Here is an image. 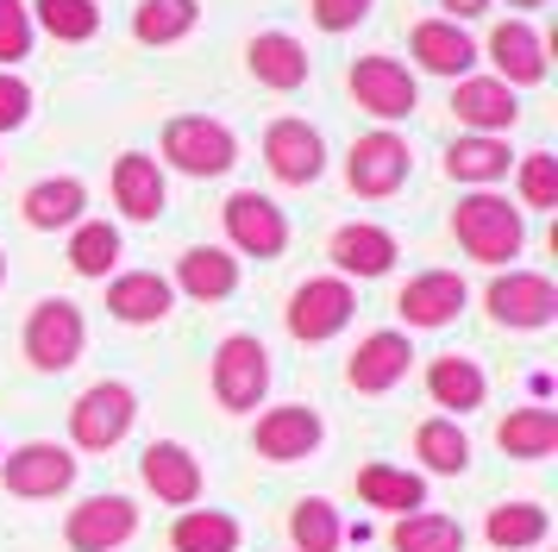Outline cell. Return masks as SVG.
Wrapping results in <instances>:
<instances>
[{"label":"cell","instance_id":"1","mask_svg":"<svg viewBox=\"0 0 558 552\" xmlns=\"http://www.w3.org/2000/svg\"><path fill=\"white\" fill-rule=\"evenodd\" d=\"M452 232L458 245L471 251L477 264H508V257H521V239H527V226H521V207H508L502 195H464L452 214Z\"/></svg>","mask_w":558,"mask_h":552},{"label":"cell","instance_id":"2","mask_svg":"<svg viewBox=\"0 0 558 552\" xmlns=\"http://www.w3.org/2000/svg\"><path fill=\"white\" fill-rule=\"evenodd\" d=\"M132 421H138V396L126 383H88L70 408V440L82 452H113L132 433Z\"/></svg>","mask_w":558,"mask_h":552},{"label":"cell","instance_id":"3","mask_svg":"<svg viewBox=\"0 0 558 552\" xmlns=\"http://www.w3.org/2000/svg\"><path fill=\"white\" fill-rule=\"evenodd\" d=\"M264 389H270V351H264V339L257 333L220 339V351H214V396H220V408L245 415V408L264 401Z\"/></svg>","mask_w":558,"mask_h":552},{"label":"cell","instance_id":"4","mask_svg":"<svg viewBox=\"0 0 558 552\" xmlns=\"http://www.w3.org/2000/svg\"><path fill=\"white\" fill-rule=\"evenodd\" d=\"M163 157H170L182 176H227L232 157H239V145H232V132L220 120L182 113V120L163 125Z\"/></svg>","mask_w":558,"mask_h":552},{"label":"cell","instance_id":"5","mask_svg":"<svg viewBox=\"0 0 558 552\" xmlns=\"http://www.w3.org/2000/svg\"><path fill=\"white\" fill-rule=\"evenodd\" d=\"M82 346H88V326H82V308L76 301H38L26 321V358L38 364V371H70L82 358Z\"/></svg>","mask_w":558,"mask_h":552},{"label":"cell","instance_id":"6","mask_svg":"<svg viewBox=\"0 0 558 552\" xmlns=\"http://www.w3.org/2000/svg\"><path fill=\"white\" fill-rule=\"evenodd\" d=\"M0 483H7L13 496H26V502L63 496V490L76 483V458H70V446H57V440H26L20 452H7Z\"/></svg>","mask_w":558,"mask_h":552},{"label":"cell","instance_id":"7","mask_svg":"<svg viewBox=\"0 0 558 552\" xmlns=\"http://www.w3.org/2000/svg\"><path fill=\"white\" fill-rule=\"evenodd\" d=\"M352 308H357V296L345 276H314V283H302L289 296V333L302 346H320V339H332L339 326L352 321Z\"/></svg>","mask_w":558,"mask_h":552},{"label":"cell","instance_id":"8","mask_svg":"<svg viewBox=\"0 0 558 552\" xmlns=\"http://www.w3.org/2000/svg\"><path fill=\"white\" fill-rule=\"evenodd\" d=\"M408 164H414V157H408V145L396 132H364L352 145V157H345V182H352L357 195L383 201L408 182Z\"/></svg>","mask_w":558,"mask_h":552},{"label":"cell","instance_id":"9","mask_svg":"<svg viewBox=\"0 0 558 552\" xmlns=\"http://www.w3.org/2000/svg\"><path fill=\"white\" fill-rule=\"evenodd\" d=\"M132 533H138V508L126 496H88L63 521V540L76 552H113V547H126Z\"/></svg>","mask_w":558,"mask_h":552},{"label":"cell","instance_id":"10","mask_svg":"<svg viewBox=\"0 0 558 552\" xmlns=\"http://www.w3.org/2000/svg\"><path fill=\"white\" fill-rule=\"evenodd\" d=\"M138 477H145V490L157 502H170V508H195L202 502V465H195V452L177 446V440H151L145 458H138Z\"/></svg>","mask_w":558,"mask_h":552},{"label":"cell","instance_id":"11","mask_svg":"<svg viewBox=\"0 0 558 552\" xmlns=\"http://www.w3.org/2000/svg\"><path fill=\"white\" fill-rule=\"evenodd\" d=\"M227 232H232V245L252 251V257H282V245H289L282 207L270 195H257V189H239L227 201Z\"/></svg>","mask_w":558,"mask_h":552},{"label":"cell","instance_id":"12","mask_svg":"<svg viewBox=\"0 0 558 552\" xmlns=\"http://www.w3.org/2000/svg\"><path fill=\"white\" fill-rule=\"evenodd\" d=\"M352 95L364 113H377V120H408L414 113V75L396 63V57H357L352 70Z\"/></svg>","mask_w":558,"mask_h":552},{"label":"cell","instance_id":"13","mask_svg":"<svg viewBox=\"0 0 558 552\" xmlns=\"http://www.w3.org/2000/svg\"><path fill=\"white\" fill-rule=\"evenodd\" d=\"M264 164H270V176H277V182L307 189V182L320 176V164H327L320 132H314L307 120H277L270 132H264Z\"/></svg>","mask_w":558,"mask_h":552},{"label":"cell","instance_id":"14","mask_svg":"<svg viewBox=\"0 0 558 552\" xmlns=\"http://www.w3.org/2000/svg\"><path fill=\"white\" fill-rule=\"evenodd\" d=\"M414 364V346H408V333H371V339H357L352 364H345V383H352L357 396H383V389H396Z\"/></svg>","mask_w":558,"mask_h":552},{"label":"cell","instance_id":"15","mask_svg":"<svg viewBox=\"0 0 558 552\" xmlns=\"http://www.w3.org/2000/svg\"><path fill=\"white\" fill-rule=\"evenodd\" d=\"M320 415L314 408H302V401H289V408H270L264 421H257L252 446L257 458H270V465H295V458H307V452L320 446Z\"/></svg>","mask_w":558,"mask_h":552},{"label":"cell","instance_id":"16","mask_svg":"<svg viewBox=\"0 0 558 552\" xmlns=\"http://www.w3.org/2000/svg\"><path fill=\"white\" fill-rule=\"evenodd\" d=\"M489 314L502 326H546L558 314V289L533 271H508L489 283Z\"/></svg>","mask_w":558,"mask_h":552},{"label":"cell","instance_id":"17","mask_svg":"<svg viewBox=\"0 0 558 552\" xmlns=\"http://www.w3.org/2000/svg\"><path fill=\"white\" fill-rule=\"evenodd\" d=\"M458 308H464V276L458 271H427L396 296V314H402L408 326H446Z\"/></svg>","mask_w":558,"mask_h":552},{"label":"cell","instance_id":"18","mask_svg":"<svg viewBox=\"0 0 558 552\" xmlns=\"http://www.w3.org/2000/svg\"><path fill=\"white\" fill-rule=\"evenodd\" d=\"M170 301H177V289H170L157 271H132V276H120V283L107 289V314L126 321V326H151V321L170 314Z\"/></svg>","mask_w":558,"mask_h":552},{"label":"cell","instance_id":"19","mask_svg":"<svg viewBox=\"0 0 558 552\" xmlns=\"http://www.w3.org/2000/svg\"><path fill=\"white\" fill-rule=\"evenodd\" d=\"M489 63H496V82H539L546 75V50H539V32H533L527 20H508V25H496L489 32Z\"/></svg>","mask_w":558,"mask_h":552},{"label":"cell","instance_id":"20","mask_svg":"<svg viewBox=\"0 0 558 552\" xmlns=\"http://www.w3.org/2000/svg\"><path fill=\"white\" fill-rule=\"evenodd\" d=\"M113 201L126 207V220H157L163 214V170H157V157L126 151L113 164Z\"/></svg>","mask_w":558,"mask_h":552},{"label":"cell","instance_id":"21","mask_svg":"<svg viewBox=\"0 0 558 552\" xmlns=\"http://www.w3.org/2000/svg\"><path fill=\"white\" fill-rule=\"evenodd\" d=\"M245 63H252V75L264 82V88H277V95H295V88L307 82V50L295 45L289 32H264V38H252Z\"/></svg>","mask_w":558,"mask_h":552},{"label":"cell","instance_id":"22","mask_svg":"<svg viewBox=\"0 0 558 552\" xmlns=\"http://www.w3.org/2000/svg\"><path fill=\"white\" fill-rule=\"evenodd\" d=\"M452 113L471 125V132H508V125L521 120V100H514L508 82H458Z\"/></svg>","mask_w":558,"mask_h":552},{"label":"cell","instance_id":"23","mask_svg":"<svg viewBox=\"0 0 558 552\" xmlns=\"http://www.w3.org/2000/svg\"><path fill=\"white\" fill-rule=\"evenodd\" d=\"M408 50H414L421 70H433V75H464L471 63H477V45H471L452 20H421L414 38H408Z\"/></svg>","mask_w":558,"mask_h":552},{"label":"cell","instance_id":"24","mask_svg":"<svg viewBox=\"0 0 558 552\" xmlns=\"http://www.w3.org/2000/svg\"><path fill=\"white\" fill-rule=\"evenodd\" d=\"M177 283H182V296H195V301H227L239 289V264L220 245H189L177 264Z\"/></svg>","mask_w":558,"mask_h":552},{"label":"cell","instance_id":"25","mask_svg":"<svg viewBox=\"0 0 558 552\" xmlns=\"http://www.w3.org/2000/svg\"><path fill=\"white\" fill-rule=\"evenodd\" d=\"M427 396L439 401V408H452V415H471V408H483L489 383H483V371L471 364V358L446 351V358H433L427 364Z\"/></svg>","mask_w":558,"mask_h":552},{"label":"cell","instance_id":"26","mask_svg":"<svg viewBox=\"0 0 558 552\" xmlns=\"http://www.w3.org/2000/svg\"><path fill=\"white\" fill-rule=\"evenodd\" d=\"M332 264L345 276H383L396 264V239L383 226H339L332 232Z\"/></svg>","mask_w":558,"mask_h":552},{"label":"cell","instance_id":"27","mask_svg":"<svg viewBox=\"0 0 558 552\" xmlns=\"http://www.w3.org/2000/svg\"><path fill=\"white\" fill-rule=\"evenodd\" d=\"M82 207H88V189H82L76 176H51V182L26 189V226H38V232L76 226V220H82Z\"/></svg>","mask_w":558,"mask_h":552},{"label":"cell","instance_id":"28","mask_svg":"<svg viewBox=\"0 0 558 552\" xmlns=\"http://www.w3.org/2000/svg\"><path fill=\"white\" fill-rule=\"evenodd\" d=\"M496 446L508 452V458H553L558 446V415L553 408H514L502 427H496Z\"/></svg>","mask_w":558,"mask_h":552},{"label":"cell","instance_id":"29","mask_svg":"<svg viewBox=\"0 0 558 552\" xmlns=\"http://www.w3.org/2000/svg\"><path fill=\"white\" fill-rule=\"evenodd\" d=\"M357 496L371 502V508L414 515V508H427V483L414 471H396V465H364V471H357Z\"/></svg>","mask_w":558,"mask_h":552},{"label":"cell","instance_id":"30","mask_svg":"<svg viewBox=\"0 0 558 552\" xmlns=\"http://www.w3.org/2000/svg\"><path fill=\"white\" fill-rule=\"evenodd\" d=\"M389 547L396 552H464V527L452 515H433V508H414L389 527Z\"/></svg>","mask_w":558,"mask_h":552},{"label":"cell","instance_id":"31","mask_svg":"<svg viewBox=\"0 0 558 552\" xmlns=\"http://www.w3.org/2000/svg\"><path fill=\"white\" fill-rule=\"evenodd\" d=\"M546 508L539 502H502V508H489V521H483V533H489V547L496 552H521V547H539L546 540Z\"/></svg>","mask_w":558,"mask_h":552},{"label":"cell","instance_id":"32","mask_svg":"<svg viewBox=\"0 0 558 552\" xmlns=\"http://www.w3.org/2000/svg\"><path fill=\"white\" fill-rule=\"evenodd\" d=\"M446 176L452 182H496V176H508V145L496 132H471L446 151Z\"/></svg>","mask_w":558,"mask_h":552},{"label":"cell","instance_id":"33","mask_svg":"<svg viewBox=\"0 0 558 552\" xmlns=\"http://www.w3.org/2000/svg\"><path fill=\"white\" fill-rule=\"evenodd\" d=\"M177 552H239V521L220 508H182V521L170 527Z\"/></svg>","mask_w":558,"mask_h":552},{"label":"cell","instance_id":"34","mask_svg":"<svg viewBox=\"0 0 558 552\" xmlns=\"http://www.w3.org/2000/svg\"><path fill=\"white\" fill-rule=\"evenodd\" d=\"M414 458L439 477H458L471 465V440L458 433V421H421L414 427Z\"/></svg>","mask_w":558,"mask_h":552},{"label":"cell","instance_id":"35","mask_svg":"<svg viewBox=\"0 0 558 552\" xmlns=\"http://www.w3.org/2000/svg\"><path fill=\"white\" fill-rule=\"evenodd\" d=\"M195 20H202L195 0H145L138 20H132V32H138V45H177V38L195 32Z\"/></svg>","mask_w":558,"mask_h":552},{"label":"cell","instance_id":"36","mask_svg":"<svg viewBox=\"0 0 558 552\" xmlns=\"http://www.w3.org/2000/svg\"><path fill=\"white\" fill-rule=\"evenodd\" d=\"M289 540H295V552H339V508L320 496H307L289 508Z\"/></svg>","mask_w":558,"mask_h":552},{"label":"cell","instance_id":"37","mask_svg":"<svg viewBox=\"0 0 558 552\" xmlns=\"http://www.w3.org/2000/svg\"><path fill=\"white\" fill-rule=\"evenodd\" d=\"M70 264H76V276H107L120 264V232L107 220H82L70 239Z\"/></svg>","mask_w":558,"mask_h":552},{"label":"cell","instance_id":"38","mask_svg":"<svg viewBox=\"0 0 558 552\" xmlns=\"http://www.w3.org/2000/svg\"><path fill=\"white\" fill-rule=\"evenodd\" d=\"M38 25L63 45H82V38L101 32V7L95 0H38Z\"/></svg>","mask_w":558,"mask_h":552},{"label":"cell","instance_id":"39","mask_svg":"<svg viewBox=\"0 0 558 552\" xmlns=\"http://www.w3.org/2000/svg\"><path fill=\"white\" fill-rule=\"evenodd\" d=\"M521 201L527 207H558V157H546V151L521 157Z\"/></svg>","mask_w":558,"mask_h":552},{"label":"cell","instance_id":"40","mask_svg":"<svg viewBox=\"0 0 558 552\" xmlns=\"http://www.w3.org/2000/svg\"><path fill=\"white\" fill-rule=\"evenodd\" d=\"M32 50V13L20 0H0V63H20Z\"/></svg>","mask_w":558,"mask_h":552},{"label":"cell","instance_id":"41","mask_svg":"<svg viewBox=\"0 0 558 552\" xmlns=\"http://www.w3.org/2000/svg\"><path fill=\"white\" fill-rule=\"evenodd\" d=\"M371 13V0H314V25L320 32H352Z\"/></svg>","mask_w":558,"mask_h":552},{"label":"cell","instance_id":"42","mask_svg":"<svg viewBox=\"0 0 558 552\" xmlns=\"http://www.w3.org/2000/svg\"><path fill=\"white\" fill-rule=\"evenodd\" d=\"M32 113V88L20 75H0V132H13V125H26Z\"/></svg>","mask_w":558,"mask_h":552},{"label":"cell","instance_id":"43","mask_svg":"<svg viewBox=\"0 0 558 552\" xmlns=\"http://www.w3.org/2000/svg\"><path fill=\"white\" fill-rule=\"evenodd\" d=\"M446 13H452V25L458 20H477V13H489V0H439Z\"/></svg>","mask_w":558,"mask_h":552},{"label":"cell","instance_id":"44","mask_svg":"<svg viewBox=\"0 0 558 552\" xmlns=\"http://www.w3.org/2000/svg\"><path fill=\"white\" fill-rule=\"evenodd\" d=\"M508 7H546V0H508Z\"/></svg>","mask_w":558,"mask_h":552},{"label":"cell","instance_id":"45","mask_svg":"<svg viewBox=\"0 0 558 552\" xmlns=\"http://www.w3.org/2000/svg\"><path fill=\"white\" fill-rule=\"evenodd\" d=\"M0 276H7V257H0Z\"/></svg>","mask_w":558,"mask_h":552}]
</instances>
